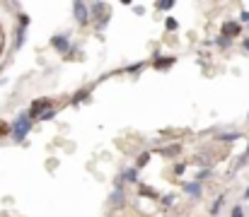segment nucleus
I'll return each mask as SVG.
<instances>
[{
	"mask_svg": "<svg viewBox=\"0 0 249 217\" xmlns=\"http://www.w3.org/2000/svg\"><path fill=\"white\" fill-rule=\"evenodd\" d=\"M32 118L27 116V111L17 114V118L10 123V135H12V143H24V138L32 133Z\"/></svg>",
	"mask_w": 249,
	"mask_h": 217,
	"instance_id": "f257e3e1",
	"label": "nucleus"
},
{
	"mask_svg": "<svg viewBox=\"0 0 249 217\" xmlns=\"http://www.w3.org/2000/svg\"><path fill=\"white\" fill-rule=\"evenodd\" d=\"M49 109H53V101H51V97H39V99H34L32 104H29V111H27V116L32 118V121H36L44 111H49Z\"/></svg>",
	"mask_w": 249,
	"mask_h": 217,
	"instance_id": "f03ea898",
	"label": "nucleus"
},
{
	"mask_svg": "<svg viewBox=\"0 0 249 217\" xmlns=\"http://www.w3.org/2000/svg\"><path fill=\"white\" fill-rule=\"evenodd\" d=\"M29 15H19L17 19V29H15V51L24 46V39H27V29H29Z\"/></svg>",
	"mask_w": 249,
	"mask_h": 217,
	"instance_id": "7ed1b4c3",
	"label": "nucleus"
},
{
	"mask_svg": "<svg viewBox=\"0 0 249 217\" xmlns=\"http://www.w3.org/2000/svg\"><path fill=\"white\" fill-rule=\"evenodd\" d=\"M51 46H53L61 56L68 58V53H71V36H66V34H56V36H51Z\"/></svg>",
	"mask_w": 249,
	"mask_h": 217,
	"instance_id": "20e7f679",
	"label": "nucleus"
},
{
	"mask_svg": "<svg viewBox=\"0 0 249 217\" xmlns=\"http://www.w3.org/2000/svg\"><path fill=\"white\" fill-rule=\"evenodd\" d=\"M73 15H75V22H78L80 27H87V24H89L87 2H83V0H75V2H73Z\"/></svg>",
	"mask_w": 249,
	"mask_h": 217,
	"instance_id": "39448f33",
	"label": "nucleus"
},
{
	"mask_svg": "<svg viewBox=\"0 0 249 217\" xmlns=\"http://www.w3.org/2000/svg\"><path fill=\"white\" fill-rule=\"evenodd\" d=\"M242 34V24L240 22H235V19H228V22H223V34L220 36H225V39H235V36H240Z\"/></svg>",
	"mask_w": 249,
	"mask_h": 217,
	"instance_id": "423d86ee",
	"label": "nucleus"
},
{
	"mask_svg": "<svg viewBox=\"0 0 249 217\" xmlns=\"http://www.w3.org/2000/svg\"><path fill=\"white\" fill-rule=\"evenodd\" d=\"M153 58H155V61H153V68H155V70H160V72L169 70V68L177 63V58H174V56H160V53H158V56H153Z\"/></svg>",
	"mask_w": 249,
	"mask_h": 217,
	"instance_id": "0eeeda50",
	"label": "nucleus"
},
{
	"mask_svg": "<svg viewBox=\"0 0 249 217\" xmlns=\"http://www.w3.org/2000/svg\"><path fill=\"white\" fill-rule=\"evenodd\" d=\"M121 184H138V169L136 167L124 169V174L116 179V188H121Z\"/></svg>",
	"mask_w": 249,
	"mask_h": 217,
	"instance_id": "6e6552de",
	"label": "nucleus"
},
{
	"mask_svg": "<svg viewBox=\"0 0 249 217\" xmlns=\"http://www.w3.org/2000/svg\"><path fill=\"white\" fill-rule=\"evenodd\" d=\"M201 188H203V186H201L198 181H186L181 191H184L189 198H201Z\"/></svg>",
	"mask_w": 249,
	"mask_h": 217,
	"instance_id": "1a4fd4ad",
	"label": "nucleus"
},
{
	"mask_svg": "<svg viewBox=\"0 0 249 217\" xmlns=\"http://www.w3.org/2000/svg\"><path fill=\"white\" fill-rule=\"evenodd\" d=\"M179 152H181V145H179V143L167 145V147H162V150H160V154H162V157H169V159L179 157Z\"/></svg>",
	"mask_w": 249,
	"mask_h": 217,
	"instance_id": "9d476101",
	"label": "nucleus"
},
{
	"mask_svg": "<svg viewBox=\"0 0 249 217\" xmlns=\"http://www.w3.org/2000/svg\"><path fill=\"white\" fill-rule=\"evenodd\" d=\"M89 94H92V87H85V89H80V92H75V97L71 99V106H78L80 101L89 99Z\"/></svg>",
	"mask_w": 249,
	"mask_h": 217,
	"instance_id": "9b49d317",
	"label": "nucleus"
},
{
	"mask_svg": "<svg viewBox=\"0 0 249 217\" xmlns=\"http://www.w3.org/2000/svg\"><path fill=\"white\" fill-rule=\"evenodd\" d=\"M138 188H141V191H138V193H141V196H143V198H160V196H158V191H155V188H153V186H145V184H141V186H138Z\"/></svg>",
	"mask_w": 249,
	"mask_h": 217,
	"instance_id": "f8f14e48",
	"label": "nucleus"
},
{
	"mask_svg": "<svg viewBox=\"0 0 249 217\" xmlns=\"http://www.w3.org/2000/svg\"><path fill=\"white\" fill-rule=\"evenodd\" d=\"M109 203H111V205H121V203H124V191L116 188V191L109 196Z\"/></svg>",
	"mask_w": 249,
	"mask_h": 217,
	"instance_id": "ddd939ff",
	"label": "nucleus"
},
{
	"mask_svg": "<svg viewBox=\"0 0 249 217\" xmlns=\"http://www.w3.org/2000/svg\"><path fill=\"white\" fill-rule=\"evenodd\" d=\"M223 203H225V193H220V196L215 198V203L211 205V215H218V213H220V208H223Z\"/></svg>",
	"mask_w": 249,
	"mask_h": 217,
	"instance_id": "4468645a",
	"label": "nucleus"
},
{
	"mask_svg": "<svg viewBox=\"0 0 249 217\" xmlns=\"http://www.w3.org/2000/svg\"><path fill=\"white\" fill-rule=\"evenodd\" d=\"M242 138V133H223V135H218V140H225V143H232V140H240Z\"/></svg>",
	"mask_w": 249,
	"mask_h": 217,
	"instance_id": "2eb2a0df",
	"label": "nucleus"
},
{
	"mask_svg": "<svg viewBox=\"0 0 249 217\" xmlns=\"http://www.w3.org/2000/svg\"><path fill=\"white\" fill-rule=\"evenodd\" d=\"M148 162H150V152H143V154L138 157V162H136V169H143Z\"/></svg>",
	"mask_w": 249,
	"mask_h": 217,
	"instance_id": "dca6fc26",
	"label": "nucleus"
},
{
	"mask_svg": "<svg viewBox=\"0 0 249 217\" xmlns=\"http://www.w3.org/2000/svg\"><path fill=\"white\" fill-rule=\"evenodd\" d=\"M143 68H145V61H141V63H133V66H128V68H126V72H128V75H136V72H141Z\"/></svg>",
	"mask_w": 249,
	"mask_h": 217,
	"instance_id": "f3484780",
	"label": "nucleus"
},
{
	"mask_svg": "<svg viewBox=\"0 0 249 217\" xmlns=\"http://www.w3.org/2000/svg\"><path fill=\"white\" fill-rule=\"evenodd\" d=\"M51 118H56V109H49V111H44L36 121H51Z\"/></svg>",
	"mask_w": 249,
	"mask_h": 217,
	"instance_id": "a211bd4d",
	"label": "nucleus"
},
{
	"mask_svg": "<svg viewBox=\"0 0 249 217\" xmlns=\"http://www.w3.org/2000/svg\"><path fill=\"white\" fill-rule=\"evenodd\" d=\"M211 174H213V171H211V169H208V167H206V169H201V171H198V174H196V181H198V184H201V181H203V179H211Z\"/></svg>",
	"mask_w": 249,
	"mask_h": 217,
	"instance_id": "6ab92c4d",
	"label": "nucleus"
},
{
	"mask_svg": "<svg viewBox=\"0 0 249 217\" xmlns=\"http://www.w3.org/2000/svg\"><path fill=\"white\" fill-rule=\"evenodd\" d=\"M174 200H177V198H174V193H167V196H162V198H160V203H162L165 208L174 205Z\"/></svg>",
	"mask_w": 249,
	"mask_h": 217,
	"instance_id": "aec40b11",
	"label": "nucleus"
},
{
	"mask_svg": "<svg viewBox=\"0 0 249 217\" xmlns=\"http://www.w3.org/2000/svg\"><path fill=\"white\" fill-rule=\"evenodd\" d=\"M215 44H218L220 49H230V46H232V41H230V39H225V36H218V39H215Z\"/></svg>",
	"mask_w": 249,
	"mask_h": 217,
	"instance_id": "412c9836",
	"label": "nucleus"
},
{
	"mask_svg": "<svg viewBox=\"0 0 249 217\" xmlns=\"http://www.w3.org/2000/svg\"><path fill=\"white\" fill-rule=\"evenodd\" d=\"M165 27L169 29V32H177V27H179V24H177V19H174V17H167V19H165Z\"/></svg>",
	"mask_w": 249,
	"mask_h": 217,
	"instance_id": "4be33fe9",
	"label": "nucleus"
},
{
	"mask_svg": "<svg viewBox=\"0 0 249 217\" xmlns=\"http://www.w3.org/2000/svg\"><path fill=\"white\" fill-rule=\"evenodd\" d=\"M155 7L165 12V10H172V7H174V2H172V0H167V2H155Z\"/></svg>",
	"mask_w": 249,
	"mask_h": 217,
	"instance_id": "5701e85b",
	"label": "nucleus"
},
{
	"mask_svg": "<svg viewBox=\"0 0 249 217\" xmlns=\"http://www.w3.org/2000/svg\"><path fill=\"white\" fill-rule=\"evenodd\" d=\"M230 217H245V210H242V205H235L232 208V215Z\"/></svg>",
	"mask_w": 249,
	"mask_h": 217,
	"instance_id": "b1692460",
	"label": "nucleus"
},
{
	"mask_svg": "<svg viewBox=\"0 0 249 217\" xmlns=\"http://www.w3.org/2000/svg\"><path fill=\"white\" fill-rule=\"evenodd\" d=\"M240 24H249V12H247V10L240 15Z\"/></svg>",
	"mask_w": 249,
	"mask_h": 217,
	"instance_id": "393cba45",
	"label": "nucleus"
},
{
	"mask_svg": "<svg viewBox=\"0 0 249 217\" xmlns=\"http://www.w3.org/2000/svg\"><path fill=\"white\" fill-rule=\"evenodd\" d=\"M174 174L181 176V174H184V164H177V167H174Z\"/></svg>",
	"mask_w": 249,
	"mask_h": 217,
	"instance_id": "a878e982",
	"label": "nucleus"
},
{
	"mask_svg": "<svg viewBox=\"0 0 249 217\" xmlns=\"http://www.w3.org/2000/svg\"><path fill=\"white\" fill-rule=\"evenodd\" d=\"M249 159V145H247V150H245V157H242V159H240V164H245V162H247Z\"/></svg>",
	"mask_w": 249,
	"mask_h": 217,
	"instance_id": "bb28decb",
	"label": "nucleus"
},
{
	"mask_svg": "<svg viewBox=\"0 0 249 217\" xmlns=\"http://www.w3.org/2000/svg\"><path fill=\"white\" fill-rule=\"evenodd\" d=\"M242 49L249 53V36H245V41H242Z\"/></svg>",
	"mask_w": 249,
	"mask_h": 217,
	"instance_id": "cd10ccee",
	"label": "nucleus"
},
{
	"mask_svg": "<svg viewBox=\"0 0 249 217\" xmlns=\"http://www.w3.org/2000/svg\"><path fill=\"white\" fill-rule=\"evenodd\" d=\"M245 200H249V186H247V191H245Z\"/></svg>",
	"mask_w": 249,
	"mask_h": 217,
	"instance_id": "c85d7f7f",
	"label": "nucleus"
},
{
	"mask_svg": "<svg viewBox=\"0 0 249 217\" xmlns=\"http://www.w3.org/2000/svg\"><path fill=\"white\" fill-rule=\"evenodd\" d=\"M247 118H249V114H247Z\"/></svg>",
	"mask_w": 249,
	"mask_h": 217,
	"instance_id": "c756f323",
	"label": "nucleus"
}]
</instances>
